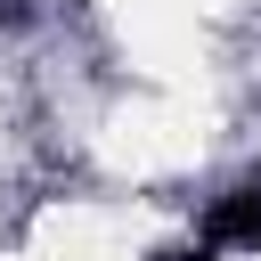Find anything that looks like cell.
Returning <instances> with one entry per match:
<instances>
[{"label": "cell", "mask_w": 261, "mask_h": 261, "mask_svg": "<svg viewBox=\"0 0 261 261\" xmlns=\"http://www.w3.org/2000/svg\"><path fill=\"white\" fill-rule=\"evenodd\" d=\"M220 245H261V188H237V196L212 204V220H204V253H220Z\"/></svg>", "instance_id": "cell-1"}]
</instances>
